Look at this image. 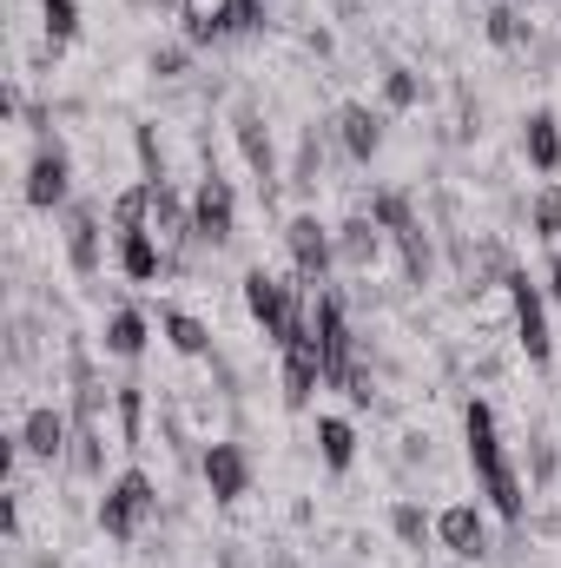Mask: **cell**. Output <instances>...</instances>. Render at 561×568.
I'll return each mask as SVG.
<instances>
[{"label": "cell", "instance_id": "cell-12", "mask_svg": "<svg viewBox=\"0 0 561 568\" xmlns=\"http://www.w3.org/2000/svg\"><path fill=\"white\" fill-rule=\"evenodd\" d=\"M20 449H27L33 463H67V449H73V417H67L60 404H33V410L20 417Z\"/></svg>", "mask_w": 561, "mask_h": 568}, {"label": "cell", "instance_id": "cell-8", "mask_svg": "<svg viewBox=\"0 0 561 568\" xmlns=\"http://www.w3.org/2000/svg\"><path fill=\"white\" fill-rule=\"evenodd\" d=\"M198 476H205V489H212V503L218 509H232V503H245L252 496V449L245 443H232V436H218V443H205L198 449Z\"/></svg>", "mask_w": 561, "mask_h": 568}, {"label": "cell", "instance_id": "cell-29", "mask_svg": "<svg viewBox=\"0 0 561 568\" xmlns=\"http://www.w3.org/2000/svg\"><path fill=\"white\" fill-rule=\"evenodd\" d=\"M106 219H113V232H140V225H145V179H140V185H126V192H113Z\"/></svg>", "mask_w": 561, "mask_h": 568}, {"label": "cell", "instance_id": "cell-15", "mask_svg": "<svg viewBox=\"0 0 561 568\" xmlns=\"http://www.w3.org/2000/svg\"><path fill=\"white\" fill-rule=\"evenodd\" d=\"M113 245H120V272H126L133 284H152L159 272H172L165 245H159V239H152L145 225H140V232H113Z\"/></svg>", "mask_w": 561, "mask_h": 568}, {"label": "cell", "instance_id": "cell-20", "mask_svg": "<svg viewBox=\"0 0 561 568\" xmlns=\"http://www.w3.org/2000/svg\"><path fill=\"white\" fill-rule=\"evenodd\" d=\"M159 331H165V344H172L178 357H212V331H205V317L165 304V311H159Z\"/></svg>", "mask_w": 561, "mask_h": 568}, {"label": "cell", "instance_id": "cell-16", "mask_svg": "<svg viewBox=\"0 0 561 568\" xmlns=\"http://www.w3.org/2000/svg\"><path fill=\"white\" fill-rule=\"evenodd\" d=\"M67 265H73L80 278L100 272V205H73V212H67Z\"/></svg>", "mask_w": 561, "mask_h": 568}, {"label": "cell", "instance_id": "cell-14", "mask_svg": "<svg viewBox=\"0 0 561 568\" xmlns=\"http://www.w3.org/2000/svg\"><path fill=\"white\" fill-rule=\"evenodd\" d=\"M330 133H337V145H344L350 165H370V159L384 152V113L364 106V100H344L337 120H330Z\"/></svg>", "mask_w": 561, "mask_h": 568}, {"label": "cell", "instance_id": "cell-24", "mask_svg": "<svg viewBox=\"0 0 561 568\" xmlns=\"http://www.w3.org/2000/svg\"><path fill=\"white\" fill-rule=\"evenodd\" d=\"M482 33H489L496 47H529V40H536V27L516 13V0H496V7L482 13Z\"/></svg>", "mask_w": 561, "mask_h": 568}, {"label": "cell", "instance_id": "cell-31", "mask_svg": "<svg viewBox=\"0 0 561 568\" xmlns=\"http://www.w3.org/2000/svg\"><path fill=\"white\" fill-rule=\"evenodd\" d=\"M152 80H185L192 73V47H152Z\"/></svg>", "mask_w": 561, "mask_h": 568}, {"label": "cell", "instance_id": "cell-11", "mask_svg": "<svg viewBox=\"0 0 561 568\" xmlns=\"http://www.w3.org/2000/svg\"><path fill=\"white\" fill-rule=\"evenodd\" d=\"M384 252H390V232H384L370 212H350V219L337 225V265H344L350 278H370V272L384 265Z\"/></svg>", "mask_w": 561, "mask_h": 568}, {"label": "cell", "instance_id": "cell-17", "mask_svg": "<svg viewBox=\"0 0 561 568\" xmlns=\"http://www.w3.org/2000/svg\"><path fill=\"white\" fill-rule=\"evenodd\" d=\"M145 337H152V324H145V311H133V304H120V311L106 317V331H100L106 357H120V364H140V357H145Z\"/></svg>", "mask_w": 561, "mask_h": 568}, {"label": "cell", "instance_id": "cell-26", "mask_svg": "<svg viewBox=\"0 0 561 568\" xmlns=\"http://www.w3.org/2000/svg\"><path fill=\"white\" fill-rule=\"evenodd\" d=\"M40 33H47V47L60 53V47L80 33V0H40Z\"/></svg>", "mask_w": 561, "mask_h": 568}, {"label": "cell", "instance_id": "cell-6", "mask_svg": "<svg viewBox=\"0 0 561 568\" xmlns=\"http://www.w3.org/2000/svg\"><path fill=\"white\" fill-rule=\"evenodd\" d=\"M284 245H290V265H297V284L304 291H324L330 284V272H337V232L317 212H297L284 225Z\"/></svg>", "mask_w": 561, "mask_h": 568}, {"label": "cell", "instance_id": "cell-2", "mask_svg": "<svg viewBox=\"0 0 561 568\" xmlns=\"http://www.w3.org/2000/svg\"><path fill=\"white\" fill-rule=\"evenodd\" d=\"M238 291H245V311H252V324H258V331H265V337H272V344L284 351V344L297 337L304 311H310V291L297 297V284H284L278 272H265V265H252Z\"/></svg>", "mask_w": 561, "mask_h": 568}, {"label": "cell", "instance_id": "cell-19", "mask_svg": "<svg viewBox=\"0 0 561 568\" xmlns=\"http://www.w3.org/2000/svg\"><path fill=\"white\" fill-rule=\"evenodd\" d=\"M364 212H370V219H377V225L390 232V245H397V239H410V232H422V219H417V199H410L404 185H377Z\"/></svg>", "mask_w": 561, "mask_h": 568}, {"label": "cell", "instance_id": "cell-30", "mask_svg": "<svg viewBox=\"0 0 561 568\" xmlns=\"http://www.w3.org/2000/svg\"><path fill=\"white\" fill-rule=\"evenodd\" d=\"M561 476V449H555V436H536L529 443V489H549Z\"/></svg>", "mask_w": 561, "mask_h": 568}, {"label": "cell", "instance_id": "cell-7", "mask_svg": "<svg viewBox=\"0 0 561 568\" xmlns=\"http://www.w3.org/2000/svg\"><path fill=\"white\" fill-rule=\"evenodd\" d=\"M145 232L165 245V258H172V272L185 265V245L198 239L192 232V205L172 192V179H145Z\"/></svg>", "mask_w": 561, "mask_h": 568}, {"label": "cell", "instance_id": "cell-21", "mask_svg": "<svg viewBox=\"0 0 561 568\" xmlns=\"http://www.w3.org/2000/svg\"><path fill=\"white\" fill-rule=\"evenodd\" d=\"M113 417H120V449H145V384L140 377L113 384Z\"/></svg>", "mask_w": 561, "mask_h": 568}, {"label": "cell", "instance_id": "cell-3", "mask_svg": "<svg viewBox=\"0 0 561 568\" xmlns=\"http://www.w3.org/2000/svg\"><path fill=\"white\" fill-rule=\"evenodd\" d=\"M159 516V483L145 476V469H120L113 483H106V496H100V529L113 536V542H140V529Z\"/></svg>", "mask_w": 561, "mask_h": 568}, {"label": "cell", "instance_id": "cell-18", "mask_svg": "<svg viewBox=\"0 0 561 568\" xmlns=\"http://www.w3.org/2000/svg\"><path fill=\"white\" fill-rule=\"evenodd\" d=\"M522 159H529L536 172H561V120L549 106H536V113L522 120Z\"/></svg>", "mask_w": 561, "mask_h": 568}, {"label": "cell", "instance_id": "cell-5", "mask_svg": "<svg viewBox=\"0 0 561 568\" xmlns=\"http://www.w3.org/2000/svg\"><path fill=\"white\" fill-rule=\"evenodd\" d=\"M192 232H198V245H212V252H225V245L238 239V192H232V179H225L218 165L198 172V192H192Z\"/></svg>", "mask_w": 561, "mask_h": 568}, {"label": "cell", "instance_id": "cell-10", "mask_svg": "<svg viewBox=\"0 0 561 568\" xmlns=\"http://www.w3.org/2000/svg\"><path fill=\"white\" fill-rule=\"evenodd\" d=\"M67 199H73V152L47 140L27 159V205H33V212H53V205H67Z\"/></svg>", "mask_w": 561, "mask_h": 568}, {"label": "cell", "instance_id": "cell-9", "mask_svg": "<svg viewBox=\"0 0 561 568\" xmlns=\"http://www.w3.org/2000/svg\"><path fill=\"white\" fill-rule=\"evenodd\" d=\"M232 140L245 152V165H252V179H258V192L272 199L278 192V140H272V126H265V113L252 106V100H238V113H232Z\"/></svg>", "mask_w": 561, "mask_h": 568}, {"label": "cell", "instance_id": "cell-1", "mask_svg": "<svg viewBox=\"0 0 561 568\" xmlns=\"http://www.w3.org/2000/svg\"><path fill=\"white\" fill-rule=\"evenodd\" d=\"M462 456H469L476 489L489 496V509H496L502 523H522V516H529V483H522V469L509 463L502 429H496V410H489L482 397L462 404Z\"/></svg>", "mask_w": 561, "mask_h": 568}, {"label": "cell", "instance_id": "cell-23", "mask_svg": "<svg viewBox=\"0 0 561 568\" xmlns=\"http://www.w3.org/2000/svg\"><path fill=\"white\" fill-rule=\"evenodd\" d=\"M390 536H397V542H404V549H429V542H436V516H422V503H410V496H397V503H390Z\"/></svg>", "mask_w": 561, "mask_h": 568}, {"label": "cell", "instance_id": "cell-13", "mask_svg": "<svg viewBox=\"0 0 561 568\" xmlns=\"http://www.w3.org/2000/svg\"><path fill=\"white\" fill-rule=\"evenodd\" d=\"M436 542H442L456 562H482V556H489V516H482L476 503H449V509L436 516Z\"/></svg>", "mask_w": 561, "mask_h": 568}, {"label": "cell", "instance_id": "cell-22", "mask_svg": "<svg viewBox=\"0 0 561 568\" xmlns=\"http://www.w3.org/2000/svg\"><path fill=\"white\" fill-rule=\"evenodd\" d=\"M317 456H324V469H350L357 463V424L350 417H317Z\"/></svg>", "mask_w": 561, "mask_h": 568}, {"label": "cell", "instance_id": "cell-25", "mask_svg": "<svg viewBox=\"0 0 561 568\" xmlns=\"http://www.w3.org/2000/svg\"><path fill=\"white\" fill-rule=\"evenodd\" d=\"M232 13V0H185V40L192 47H218V20Z\"/></svg>", "mask_w": 561, "mask_h": 568}, {"label": "cell", "instance_id": "cell-32", "mask_svg": "<svg viewBox=\"0 0 561 568\" xmlns=\"http://www.w3.org/2000/svg\"><path fill=\"white\" fill-rule=\"evenodd\" d=\"M542 291L561 304V252H549V284H542Z\"/></svg>", "mask_w": 561, "mask_h": 568}, {"label": "cell", "instance_id": "cell-27", "mask_svg": "<svg viewBox=\"0 0 561 568\" xmlns=\"http://www.w3.org/2000/svg\"><path fill=\"white\" fill-rule=\"evenodd\" d=\"M529 232H536L542 245L561 239V185H542V192L529 199Z\"/></svg>", "mask_w": 561, "mask_h": 568}, {"label": "cell", "instance_id": "cell-4", "mask_svg": "<svg viewBox=\"0 0 561 568\" xmlns=\"http://www.w3.org/2000/svg\"><path fill=\"white\" fill-rule=\"evenodd\" d=\"M509 297H516V317H509V337H516V351L536 364V371H549L555 364V331H549V291L529 278L522 265L509 272Z\"/></svg>", "mask_w": 561, "mask_h": 568}, {"label": "cell", "instance_id": "cell-28", "mask_svg": "<svg viewBox=\"0 0 561 568\" xmlns=\"http://www.w3.org/2000/svg\"><path fill=\"white\" fill-rule=\"evenodd\" d=\"M384 106H390V113H410V106H422L417 67H384Z\"/></svg>", "mask_w": 561, "mask_h": 568}]
</instances>
